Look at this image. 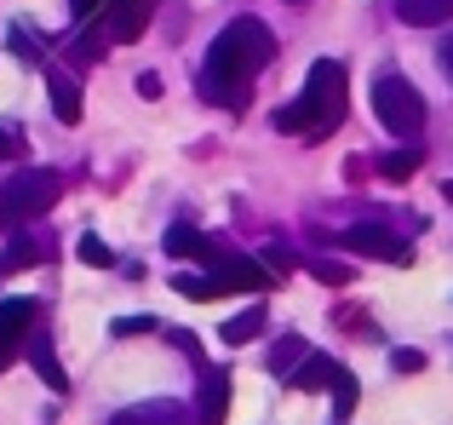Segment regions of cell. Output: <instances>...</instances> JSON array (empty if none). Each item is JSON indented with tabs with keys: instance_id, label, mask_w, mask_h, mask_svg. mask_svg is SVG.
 <instances>
[{
	"instance_id": "6da1fadb",
	"label": "cell",
	"mask_w": 453,
	"mask_h": 425,
	"mask_svg": "<svg viewBox=\"0 0 453 425\" xmlns=\"http://www.w3.org/2000/svg\"><path fill=\"white\" fill-rule=\"evenodd\" d=\"M276 58V35L258 18H235L219 41L207 46V64H201V98L219 104V110H247L253 98L258 69Z\"/></svg>"
},
{
	"instance_id": "7a4b0ae2",
	"label": "cell",
	"mask_w": 453,
	"mask_h": 425,
	"mask_svg": "<svg viewBox=\"0 0 453 425\" xmlns=\"http://www.w3.org/2000/svg\"><path fill=\"white\" fill-rule=\"evenodd\" d=\"M344 110H350V75H344V64L321 58V64H310V81H304L299 98L276 110V133H293V138H327L333 127L344 121Z\"/></svg>"
},
{
	"instance_id": "3957f363",
	"label": "cell",
	"mask_w": 453,
	"mask_h": 425,
	"mask_svg": "<svg viewBox=\"0 0 453 425\" xmlns=\"http://www.w3.org/2000/svg\"><path fill=\"white\" fill-rule=\"evenodd\" d=\"M373 115L390 127L396 138H419V127H425V98H419V87H413L408 75H379L373 81Z\"/></svg>"
},
{
	"instance_id": "277c9868",
	"label": "cell",
	"mask_w": 453,
	"mask_h": 425,
	"mask_svg": "<svg viewBox=\"0 0 453 425\" xmlns=\"http://www.w3.org/2000/svg\"><path fill=\"white\" fill-rule=\"evenodd\" d=\"M64 196V179L46 167H23L6 179V196H0V212L6 219H41V212H52V202Z\"/></svg>"
},
{
	"instance_id": "5b68a950",
	"label": "cell",
	"mask_w": 453,
	"mask_h": 425,
	"mask_svg": "<svg viewBox=\"0 0 453 425\" xmlns=\"http://www.w3.org/2000/svg\"><path fill=\"white\" fill-rule=\"evenodd\" d=\"M201 265H212V276H219V288H224V293H235V288H242V293H265L270 282H276L265 265H258V259H247V253H224V247H207V259H201Z\"/></svg>"
},
{
	"instance_id": "8992f818",
	"label": "cell",
	"mask_w": 453,
	"mask_h": 425,
	"mask_svg": "<svg viewBox=\"0 0 453 425\" xmlns=\"http://www.w3.org/2000/svg\"><path fill=\"white\" fill-rule=\"evenodd\" d=\"M344 247L350 253H367V259H385V265H413V247L402 236H390L385 224H350L344 230Z\"/></svg>"
},
{
	"instance_id": "52a82bcc",
	"label": "cell",
	"mask_w": 453,
	"mask_h": 425,
	"mask_svg": "<svg viewBox=\"0 0 453 425\" xmlns=\"http://www.w3.org/2000/svg\"><path fill=\"white\" fill-rule=\"evenodd\" d=\"M150 12H155V0H110L98 23L110 29L115 46H127V41H138V35L150 29Z\"/></svg>"
},
{
	"instance_id": "ba28073f",
	"label": "cell",
	"mask_w": 453,
	"mask_h": 425,
	"mask_svg": "<svg viewBox=\"0 0 453 425\" xmlns=\"http://www.w3.org/2000/svg\"><path fill=\"white\" fill-rule=\"evenodd\" d=\"M29 328H35V299H0V368L23 351Z\"/></svg>"
},
{
	"instance_id": "9c48e42d",
	"label": "cell",
	"mask_w": 453,
	"mask_h": 425,
	"mask_svg": "<svg viewBox=\"0 0 453 425\" xmlns=\"http://www.w3.org/2000/svg\"><path fill=\"white\" fill-rule=\"evenodd\" d=\"M23 351H29V362H35V374H41L52 391H69V374H64V362H58V351H52V339H41V334H29L23 339Z\"/></svg>"
},
{
	"instance_id": "30bf717a",
	"label": "cell",
	"mask_w": 453,
	"mask_h": 425,
	"mask_svg": "<svg viewBox=\"0 0 453 425\" xmlns=\"http://www.w3.org/2000/svg\"><path fill=\"white\" fill-rule=\"evenodd\" d=\"M224 408H230V374L207 368V380H201V425H224Z\"/></svg>"
},
{
	"instance_id": "8fae6325",
	"label": "cell",
	"mask_w": 453,
	"mask_h": 425,
	"mask_svg": "<svg viewBox=\"0 0 453 425\" xmlns=\"http://www.w3.org/2000/svg\"><path fill=\"white\" fill-rule=\"evenodd\" d=\"M46 98H52V110H58V121H64V127H75V121H81V87H75L69 75L46 69Z\"/></svg>"
},
{
	"instance_id": "7c38bea8",
	"label": "cell",
	"mask_w": 453,
	"mask_h": 425,
	"mask_svg": "<svg viewBox=\"0 0 453 425\" xmlns=\"http://www.w3.org/2000/svg\"><path fill=\"white\" fill-rule=\"evenodd\" d=\"M396 18L413 29H436V23H453V0H396Z\"/></svg>"
},
{
	"instance_id": "4fadbf2b",
	"label": "cell",
	"mask_w": 453,
	"mask_h": 425,
	"mask_svg": "<svg viewBox=\"0 0 453 425\" xmlns=\"http://www.w3.org/2000/svg\"><path fill=\"white\" fill-rule=\"evenodd\" d=\"M115 425H184V408L178 403H144V408L115 414Z\"/></svg>"
},
{
	"instance_id": "5bb4252c",
	"label": "cell",
	"mask_w": 453,
	"mask_h": 425,
	"mask_svg": "<svg viewBox=\"0 0 453 425\" xmlns=\"http://www.w3.org/2000/svg\"><path fill=\"white\" fill-rule=\"evenodd\" d=\"M333 374H339V362L333 357H304V368H293V391H316V385H333Z\"/></svg>"
},
{
	"instance_id": "9a60e30c",
	"label": "cell",
	"mask_w": 453,
	"mask_h": 425,
	"mask_svg": "<svg viewBox=\"0 0 453 425\" xmlns=\"http://www.w3.org/2000/svg\"><path fill=\"white\" fill-rule=\"evenodd\" d=\"M419 150H390V156H379V179H390V184H408L413 173H419Z\"/></svg>"
},
{
	"instance_id": "2e32d148",
	"label": "cell",
	"mask_w": 453,
	"mask_h": 425,
	"mask_svg": "<svg viewBox=\"0 0 453 425\" xmlns=\"http://www.w3.org/2000/svg\"><path fill=\"white\" fill-rule=\"evenodd\" d=\"M258 334H265V305H253V311L224 322V345H247V339H258Z\"/></svg>"
},
{
	"instance_id": "e0dca14e",
	"label": "cell",
	"mask_w": 453,
	"mask_h": 425,
	"mask_svg": "<svg viewBox=\"0 0 453 425\" xmlns=\"http://www.w3.org/2000/svg\"><path fill=\"white\" fill-rule=\"evenodd\" d=\"M207 236L201 230H189V224H173V230H166V253H178V259H207Z\"/></svg>"
},
{
	"instance_id": "ac0fdd59",
	"label": "cell",
	"mask_w": 453,
	"mask_h": 425,
	"mask_svg": "<svg viewBox=\"0 0 453 425\" xmlns=\"http://www.w3.org/2000/svg\"><path fill=\"white\" fill-rule=\"evenodd\" d=\"M173 288L184 293V299H224L219 276H189V270H178V276H173Z\"/></svg>"
},
{
	"instance_id": "d6986e66",
	"label": "cell",
	"mask_w": 453,
	"mask_h": 425,
	"mask_svg": "<svg viewBox=\"0 0 453 425\" xmlns=\"http://www.w3.org/2000/svg\"><path fill=\"white\" fill-rule=\"evenodd\" d=\"M41 259V247L29 242V236H18V242H6V253H0V270H23V265H35Z\"/></svg>"
},
{
	"instance_id": "ffe728a7",
	"label": "cell",
	"mask_w": 453,
	"mask_h": 425,
	"mask_svg": "<svg viewBox=\"0 0 453 425\" xmlns=\"http://www.w3.org/2000/svg\"><path fill=\"white\" fill-rule=\"evenodd\" d=\"M356 397H362V385H356V374H333V408H339V414H350L356 408Z\"/></svg>"
},
{
	"instance_id": "44dd1931",
	"label": "cell",
	"mask_w": 453,
	"mask_h": 425,
	"mask_svg": "<svg viewBox=\"0 0 453 425\" xmlns=\"http://www.w3.org/2000/svg\"><path fill=\"white\" fill-rule=\"evenodd\" d=\"M299 357H304V339H293V334H288L276 351H270V368H276V374H293V362H299Z\"/></svg>"
},
{
	"instance_id": "7402d4cb",
	"label": "cell",
	"mask_w": 453,
	"mask_h": 425,
	"mask_svg": "<svg viewBox=\"0 0 453 425\" xmlns=\"http://www.w3.org/2000/svg\"><path fill=\"white\" fill-rule=\"evenodd\" d=\"M81 265H115V253H110V247H104V236H81Z\"/></svg>"
},
{
	"instance_id": "603a6c76",
	"label": "cell",
	"mask_w": 453,
	"mask_h": 425,
	"mask_svg": "<svg viewBox=\"0 0 453 425\" xmlns=\"http://www.w3.org/2000/svg\"><path fill=\"white\" fill-rule=\"evenodd\" d=\"M310 270H316L321 282H350V270H344V265H333V259H310Z\"/></svg>"
},
{
	"instance_id": "cb8c5ba5",
	"label": "cell",
	"mask_w": 453,
	"mask_h": 425,
	"mask_svg": "<svg viewBox=\"0 0 453 425\" xmlns=\"http://www.w3.org/2000/svg\"><path fill=\"white\" fill-rule=\"evenodd\" d=\"M115 334H155V316H121Z\"/></svg>"
},
{
	"instance_id": "d4e9b609",
	"label": "cell",
	"mask_w": 453,
	"mask_h": 425,
	"mask_svg": "<svg viewBox=\"0 0 453 425\" xmlns=\"http://www.w3.org/2000/svg\"><path fill=\"white\" fill-rule=\"evenodd\" d=\"M396 368H402V374H419L425 357H419V351H396Z\"/></svg>"
},
{
	"instance_id": "484cf974",
	"label": "cell",
	"mask_w": 453,
	"mask_h": 425,
	"mask_svg": "<svg viewBox=\"0 0 453 425\" xmlns=\"http://www.w3.org/2000/svg\"><path fill=\"white\" fill-rule=\"evenodd\" d=\"M442 69H448V75H453V35H448V41H442Z\"/></svg>"
},
{
	"instance_id": "4316f807",
	"label": "cell",
	"mask_w": 453,
	"mask_h": 425,
	"mask_svg": "<svg viewBox=\"0 0 453 425\" xmlns=\"http://www.w3.org/2000/svg\"><path fill=\"white\" fill-rule=\"evenodd\" d=\"M6 150H12V138H6V133H0V161H6Z\"/></svg>"
},
{
	"instance_id": "83f0119b",
	"label": "cell",
	"mask_w": 453,
	"mask_h": 425,
	"mask_svg": "<svg viewBox=\"0 0 453 425\" xmlns=\"http://www.w3.org/2000/svg\"><path fill=\"white\" fill-rule=\"evenodd\" d=\"M442 196H448V202H453V179H448V184H442Z\"/></svg>"
}]
</instances>
